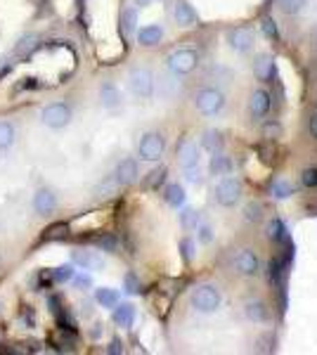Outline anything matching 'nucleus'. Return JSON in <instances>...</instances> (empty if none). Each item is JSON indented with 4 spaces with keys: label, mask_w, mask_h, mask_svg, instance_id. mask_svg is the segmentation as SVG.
<instances>
[{
    "label": "nucleus",
    "mask_w": 317,
    "mask_h": 355,
    "mask_svg": "<svg viewBox=\"0 0 317 355\" xmlns=\"http://www.w3.org/2000/svg\"><path fill=\"white\" fill-rule=\"evenodd\" d=\"M90 336H93V339H100V336H102V324L100 322L93 324V329H90Z\"/></svg>",
    "instance_id": "nucleus-49"
},
{
    "label": "nucleus",
    "mask_w": 317,
    "mask_h": 355,
    "mask_svg": "<svg viewBox=\"0 0 317 355\" xmlns=\"http://www.w3.org/2000/svg\"><path fill=\"white\" fill-rule=\"evenodd\" d=\"M10 69H12V62H10V57H0V76H5Z\"/></svg>",
    "instance_id": "nucleus-48"
},
{
    "label": "nucleus",
    "mask_w": 317,
    "mask_h": 355,
    "mask_svg": "<svg viewBox=\"0 0 317 355\" xmlns=\"http://www.w3.org/2000/svg\"><path fill=\"white\" fill-rule=\"evenodd\" d=\"M164 202L166 206H171V209H182L187 202V192L182 185H178V182H171V185L164 187Z\"/></svg>",
    "instance_id": "nucleus-22"
},
{
    "label": "nucleus",
    "mask_w": 317,
    "mask_h": 355,
    "mask_svg": "<svg viewBox=\"0 0 317 355\" xmlns=\"http://www.w3.org/2000/svg\"><path fill=\"white\" fill-rule=\"evenodd\" d=\"M241 315H244L251 324H263L270 320V308L263 299H253L251 296V299H246L241 303Z\"/></svg>",
    "instance_id": "nucleus-15"
},
{
    "label": "nucleus",
    "mask_w": 317,
    "mask_h": 355,
    "mask_svg": "<svg viewBox=\"0 0 317 355\" xmlns=\"http://www.w3.org/2000/svg\"><path fill=\"white\" fill-rule=\"evenodd\" d=\"M261 31H263V36L268 38V41H277V38H280L277 21H275L273 17H263V19H261Z\"/></svg>",
    "instance_id": "nucleus-39"
},
{
    "label": "nucleus",
    "mask_w": 317,
    "mask_h": 355,
    "mask_svg": "<svg viewBox=\"0 0 317 355\" xmlns=\"http://www.w3.org/2000/svg\"><path fill=\"white\" fill-rule=\"evenodd\" d=\"M74 277V266L71 263H65V266H57L55 270H50V279L53 284H65Z\"/></svg>",
    "instance_id": "nucleus-34"
},
{
    "label": "nucleus",
    "mask_w": 317,
    "mask_h": 355,
    "mask_svg": "<svg viewBox=\"0 0 317 355\" xmlns=\"http://www.w3.org/2000/svg\"><path fill=\"white\" fill-rule=\"evenodd\" d=\"M265 137H268V140H273V137H277L280 135V123L277 121H268V123H265Z\"/></svg>",
    "instance_id": "nucleus-46"
},
{
    "label": "nucleus",
    "mask_w": 317,
    "mask_h": 355,
    "mask_svg": "<svg viewBox=\"0 0 317 355\" xmlns=\"http://www.w3.org/2000/svg\"><path fill=\"white\" fill-rule=\"evenodd\" d=\"M128 90L135 100H152L157 93V78H154L152 69L147 67H132L128 71Z\"/></svg>",
    "instance_id": "nucleus-3"
},
{
    "label": "nucleus",
    "mask_w": 317,
    "mask_h": 355,
    "mask_svg": "<svg viewBox=\"0 0 317 355\" xmlns=\"http://www.w3.org/2000/svg\"><path fill=\"white\" fill-rule=\"evenodd\" d=\"M253 76L258 78L261 83H268V81H273V73H275V60L270 57L268 53H261V55H256V60H253Z\"/></svg>",
    "instance_id": "nucleus-21"
},
{
    "label": "nucleus",
    "mask_w": 317,
    "mask_h": 355,
    "mask_svg": "<svg viewBox=\"0 0 317 355\" xmlns=\"http://www.w3.org/2000/svg\"><path fill=\"white\" fill-rule=\"evenodd\" d=\"M38 36L36 33H24V36L17 41L15 45V50H12V55H15V60H19V62H28L33 57V53L38 50Z\"/></svg>",
    "instance_id": "nucleus-20"
},
{
    "label": "nucleus",
    "mask_w": 317,
    "mask_h": 355,
    "mask_svg": "<svg viewBox=\"0 0 317 355\" xmlns=\"http://www.w3.org/2000/svg\"><path fill=\"white\" fill-rule=\"evenodd\" d=\"M189 306L199 315H213L223 306V289L213 282H201L189 294Z\"/></svg>",
    "instance_id": "nucleus-2"
},
{
    "label": "nucleus",
    "mask_w": 317,
    "mask_h": 355,
    "mask_svg": "<svg viewBox=\"0 0 317 355\" xmlns=\"http://www.w3.org/2000/svg\"><path fill=\"white\" fill-rule=\"evenodd\" d=\"M166 152V137L159 130H147L142 133V137L137 140V157L140 162H159Z\"/></svg>",
    "instance_id": "nucleus-7"
},
{
    "label": "nucleus",
    "mask_w": 317,
    "mask_h": 355,
    "mask_svg": "<svg viewBox=\"0 0 317 355\" xmlns=\"http://www.w3.org/2000/svg\"><path fill=\"white\" fill-rule=\"evenodd\" d=\"M0 263H3V259H0Z\"/></svg>",
    "instance_id": "nucleus-51"
},
{
    "label": "nucleus",
    "mask_w": 317,
    "mask_h": 355,
    "mask_svg": "<svg viewBox=\"0 0 317 355\" xmlns=\"http://www.w3.org/2000/svg\"><path fill=\"white\" fill-rule=\"evenodd\" d=\"M199 64H201V57L194 48H178L166 57V69H169L173 76H189V73L197 71Z\"/></svg>",
    "instance_id": "nucleus-5"
},
{
    "label": "nucleus",
    "mask_w": 317,
    "mask_h": 355,
    "mask_svg": "<svg viewBox=\"0 0 317 355\" xmlns=\"http://www.w3.org/2000/svg\"><path fill=\"white\" fill-rule=\"evenodd\" d=\"M194 232H197V242L204 244V246H209L213 242V237H216V232H213V225H211V223H204V220L199 223Z\"/></svg>",
    "instance_id": "nucleus-38"
},
{
    "label": "nucleus",
    "mask_w": 317,
    "mask_h": 355,
    "mask_svg": "<svg viewBox=\"0 0 317 355\" xmlns=\"http://www.w3.org/2000/svg\"><path fill=\"white\" fill-rule=\"evenodd\" d=\"M182 171H185V180L189 182V185L199 187L201 182H204V173H201L199 164L197 166H189V168H182Z\"/></svg>",
    "instance_id": "nucleus-43"
},
{
    "label": "nucleus",
    "mask_w": 317,
    "mask_h": 355,
    "mask_svg": "<svg viewBox=\"0 0 317 355\" xmlns=\"http://www.w3.org/2000/svg\"><path fill=\"white\" fill-rule=\"evenodd\" d=\"M293 194H296V187H293V182L286 180V178H275V180L270 182V197L277 199V202L291 199Z\"/></svg>",
    "instance_id": "nucleus-24"
},
{
    "label": "nucleus",
    "mask_w": 317,
    "mask_h": 355,
    "mask_svg": "<svg viewBox=\"0 0 317 355\" xmlns=\"http://www.w3.org/2000/svg\"><path fill=\"white\" fill-rule=\"evenodd\" d=\"M123 289H126V294H140V291H142L140 277H137L132 270L123 275Z\"/></svg>",
    "instance_id": "nucleus-40"
},
{
    "label": "nucleus",
    "mask_w": 317,
    "mask_h": 355,
    "mask_svg": "<svg viewBox=\"0 0 317 355\" xmlns=\"http://www.w3.org/2000/svg\"><path fill=\"white\" fill-rule=\"evenodd\" d=\"M175 157H178V164L182 168H189V166H197L199 164V157H201V147L192 137L182 135L180 140L175 142Z\"/></svg>",
    "instance_id": "nucleus-12"
},
{
    "label": "nucleus",
    "mask_w": 317,
    "mask_h": 355,
    "mask_svg": "<svg viewBox=\"0 0 317 355\" xmlns=\"http://www.w3.org/2000/svg\"><path fill=\"white\" fill-rule=\"evenodd\" d=\"M270 110H273V95L265 88H253L249 93V102H246V114H249L251 123H261L268 119Z\"/></svg>",
    "instance_id": "nucleus-9"
},
{
    "label": "nucleus",
    "mask_w": 317,
    "mask_h": 355,
    "mask_svg": "<svg viewBox=\"0 0 317 355\" xmlns=\"http://www.w3.org/2000/svg\"><path fill=\"white\" fill-rule=\"evenodd\" d=\"M284 275H286V266H284V261H282L280 256H275V259L268 261V272H265V277H268V284L277 287Z\"/></svg>",
    "instance_id": "nucleus-31"
},
{
    "label": "nucleus",
    "mask_w": 317,
    "mask_h": 355,
    "mask_svg": "<svg viewBox=\"0 0 317 355\" xmlns=\"http://www.w3.org/2000/svg\"><path fill=\"white\" fill-rule=\"evenodd\" d=\"M178 223L185 232H192L197 230V225L201 223V214L197 209H189V206H182V211L178 214Z\"/></svg>",
    "instance_id": "nucleus-30"
},
{
    "label": "nucleus",
    "mask_w": 317,
    "mask_h": 355,
    "mask_svg": "<svg viewBox=\"0 0 317 355\" xmlns=\"http://www.w3.org/2000/svg\"><path fill=\"white\" fill-rule=\"evenodd\" d=\"M17 142V128L12 121L8 119H0V152H8L12 150Z\"/></svg>",
    "instance_id": "nucleus-29"
},
{
    "label": "nucleus",
    "mask_w": 317,
    "mask_h": 355,
    "mask_svg": "<svg viewBox=\"0 0 317 355\" xmlns=\"http://www.w3.org/2000/svg\"><path fill=\"white\" fill-rule=\"evenodd\" d=\"M107 353H112V355L123 353V343H121V339H112V343L107 346Z\"/></svg>",
    "instance_id": "nucleus-47"
},
{
    "label": "nucleus",
    "mask_w": 317,
    "mask_h": 355,
    "mask_svg": "<svg viewBox=\"0 0 317 355\" xmlns=\"http://www.w3.org/2000/svg\"><path fill=\"white\" fill-rule=\"evenodd\" d=\"M69 282H71V284H74V289H78V291L93 289V277H90L88 272H74V277L69 279Z\"/></svg>",
    "instance_id": "nucleus-41"
},
{
    "label": "nucleus",
    "mask_w": 317,
    "mask_h": 355,
    "mask_svg": "<svg viewBox=\"0 0 317 355\" xmlns=\"http://www.w3.org/2000/svg\"><path fill=\"white\" fill-rule=\"evenodd\" d=\"M135 318H137V311H135L132 303H121L119 301L117 306L112 308V322L121 329H132Z\"/></svg>",
    "instance_id": "nucleus-17"
},
{
    "label": "nucleus",
    "mask_w": 317,
    "mask_h": 355,
    "mask_svg": "<svg viewBox=\"0 0 317 355\" xmlns=\"http://www.w3.org/2000/svg\"><path fill=\"white\" fill-rule=\"evenodd\" d=\"M298 182H301L305 190H315L317 187V166H305V168H301Z\"/></svg>",
    "instance_id": "nucleus-35"
},
{
    "label": "nucleus",
    "mask_w": 317,
    "mask_h": 355,
    "mask_svg": "<svg viewBox=\"0 0 317 355\" xmlns=\"http://www.w3.org/2000/svg\"><path fill=\"white\" fill-rule=\"evenodd\" d=\"M225 105H228V97L218 85H201L197 88V93L192 95V107L199 116L204 119H213L218 114H223Z\"/></svg>",
    "instance_id": "nucleus-1"
},
{
    "label": "nucleus",
    "mask_w": 317,
    "mask_h": 355,
    "mask_svg": "<svg viewBox=\"0 0 317 355\" xmlns=\"http://www.w3.org/2000/svg\"><path fill=\"white\" fill-rule=\"evenodd\" d=\"M31 206H33V211H36L38 216L48 218V216H53L57 211L60 199H57V194L50 190V187H38V190L33 192V197H31Z\"/></svg>",
    "instance_id": "nucleus-13"
},
{
    "label": "nucleus",
    "mask_w": 317,
    "mask_h": 355,
    "mask_svg": "<svg viewBox=\"0 0 317 355\" xmlns=\"http://www.w3.org/2000/svg\"><path fill=\"white\" fill-rule=\"evenodd\" d=\"M305 130H308L310 140H315V142H317V112H315V114H310V116L305 119Z\"/></svg>",
    "instance_id": "nucleus-44"
},
{
    "label": "nucleus",
    "mask_w": 317,
    "mask_h": 355,
    "mask_svg": "<svg viewBox=\"0 0 317 355\" xmlns=\"http://www.w3.org/2000/svg\"><path fill=\"white\" fill-rule=\"evenodd\" d=\"M223 145H225V140H223V133L221 130H216V128H209V130H204L201 133V140H199V147L201 150H206V152H223Z\"/></svg>",
    "instance_id": "nucleus-25"
},
{
    "label": "nucleus",
    "mask_w": 317,
    "mask_h": 355,
    "mask_svg": "<svg viewBox=\"0 0 317 355\" xmlns=\"http://www.w3.org/2000/svg\"><path fill=\"white\" fill-rule=\"evenodd\" d=\"M119 24H121V33H123L126 38L135 36V31H137V10L135 8H123V10H121Z\"/></svg>",
    "instance_id": "nucleus-28"
},
{
    "label": "nucleus",
    "mask_w": 317,
    "mask_h": 355,
    "mask_svg": "<svg viewBox=\"0 0 317 355\" xmlns=\"http://www.w3.org/2000/svg\"><path fill=\"white\" fill-rule=\"evenodd\" d=\"M232 171V159L223 152H213L209 159V175L213 178H223Z\"/></svg>",
    "instance_id": "nucleus-23"
},
{
    "label": "nucleus",
    "mask_w": 317,
    "mask_h": 355,
    "mask_svg": "<svg viewBox=\"0 0 317 355\" xmlns=\"http://www.w3.org/2000/svg\"><path fill=\"white\" fill-rule=\"evenodd\" d=\"M225 43L232 50L234 55H251L253 48H256V33L249 26H234L228 28L225 33Z\"/></svg>",
    "instance_id": "nucleus-8"
},
{
    "label": "nucleus",
    "mask_w": 317,
    "mask_h": 355,
    "mask_svg": "<svg viewBox=\"0 0 317 355\" xmlns=\"http://www.w3.org/2000/svg\"><path fill=\"white\" fill-rule=\"evenodd\" d=\"M241 194H244V185L237 175H223L221 180L213 187V199H216L218 206L223 209H234L241 202Z\"/></svg>",
    "instance_id": "nucleus-4"
},
{
    "label": "nucleus",
    "mask_w": 317,
    "mask_h": 355,
    "mask_svg": "<svg viewBox=\"0 0 317 355\" xmlns=\"http://www.w3.org/2000/svg\"><path fill=\"white\" fill-rule=\"evenodd\" d=\"M232 270L239 275V277H256L261 272V259L253 249H239L237 254L232 256Z\"/></svg>",
    "instance_id": "nucleus-10"
},
{
    "label": "nucleus",
    "mask_w": 317,
    "mask_h": 355,
    "mask_svg": "<svg viewBox=\"0 0 317 355\" xmlns=\"http://www.w3.org/2000/svg\"><path fill=\"white\" fill-rule=\"evenodd\" d=\"M178 249H180V256H182V261L185 263H192L194 261V254H197V242H194L192 237H182L180 239V244H178Z\"/></svg>",
    "instance_id": "nucleus-37"
},
{
    "label": "nucleus",
    "mask_w": 317,
    "mask_h": 355,
    "mask_svg": "<svg viewBox=\"0 0 317 355\" xmlns=\"http://www.w3.org/2000/svg\"><path fill=\"white\" fill-rule=\"evenodd\" d=\"M171 15H173V21H175L178 26H182V28H189V26L199 24L197 10H194L187 0H175V3H173V12Z\"/></svg>",
    "instance_id": "nucleus-16"
},
{
    "label": "nucleus",
    "mask_w": 317,
    "mask_h": 355,
    "mask_svg": "<svg viewBox=\"0 0 317 355\" xmlns=\"http://www.w3.org/2000/svg\"><path fill=\"white\" fill-rule=\"evenodd\" d=\"M137 178H140L137 159H132V157L121 159V162L117 164V171H114V180H117V185L128 187V185H132V182H137Z\"/></svg>",
    "instance_id": "nucleus-14"
},
{
    "label": "nucleus",
    "mask_w": 317,
    "mask_h": 355,
    "mask_svg": "<svg viewBox=\"0 0 317 355\" xmlns=\"http://www.w3.org/2000/svg\"><path fill=\"white\" fill-rule=\"evenodd\" d=\"M265 239L273 244H282L289 239V234H286V225L282 223V218H270L268 225H265Z\"/></svg>",
    "instance_id": "nucleus-26"
},
{
    "label": "nucleus",
    "mask_w": 317,
    "mask_h": 355,
    "mask_svg": "<svg viewBox=\"0 0 317 355\" xmlns=\"http://www.w3.org/2000/svg\"><path fill=\"white\" fill-rule=\"evenodd\" d=\"M308 5H310V0H277L280 12H282V15H286V17H298V15H303L305 10H308Z\"/></svg>",
    "instance_id": "nucleus-32"
},
{
    "label": "nucleus",
    "mask_w": 317,
    "mask_h": 355,
    "mask_svg": "<svg viewBox=\"0 0 317 355\" xmlns=\"http://www.w3.org/2000/svg\"><path fill=\"white\" fill-rule=\"evenodd\" d=\"M241 218H244V223H249V225H258V223L263 220V204L261 202H249L244 206Z\"/></svg>",
    "instance_id": "nucleus-33"
},
{
    "label": "nucleus",
    "mask_w": 317,
    "mask_h": 355,
    "mask_svg": "<svg viewBox=\"0 0 317 355\" xmlns=\"http://www.w3.org/2000/svg\"><path fill=\"white\" fill-rule=\"evenodd\" d=\"M135 38H137V45H140V48H157V45L164 41V26L161 24L140 26L135 31Z\"/></svg>",
    "instance_id": "nucleus-18"
},
{
    "label": "nucleus",
    "mask_w": 317,
    "mask_h": 355,
    "mask_svg": "<svg viewBox=\"0 0 317 355\" xmlns=\"http://www.w3.org/2000/svg\"><path fill=\"white\" fill-rule=\"evenodd\" d=\"M164 180H166V168H164V166H161V168L152 171V173L147 175L145 187H147V190H157L159 185H164Z\"/></svg>",
    "instance_id": "nucleus-42"
},
{
    "label": "nucleus",
    "mask_w": 317,
    "mask_h": 355,
    "mask_svg": "<svg viewBox=\"0 0 317 355\" xmlns=\"http://www.w3.org/2000/svg\"><path fill=\"white\" fill-rule=\"evenodd\" d=\"M71 121H74V110L69 102H62V100L50 102V105H45L43 112H40V123L50 130H62Z\"/></svg>",
    "instance_id": "nucleus-6"
},
{
    "label": "nucleus",
    "mask_w": 317,
    "mask_h": 355,
    "mask_svg": "<svg viewBox=\"0 0 317 355\" xmlns=\"http://www.w3.org/2000/svg\"><path fill=\"white\" fill-rule=\"evenodd\" d=\"M93 301L100 308H107V311H112V308L121 301V294H119L117 289H112V287H97L95 294H93Z\"/></svg>",
    "instance_id": "nucleus-27"
},
{
    "label": "nucleus",
    "mask_w": 317,
    "mask_h": 355,
    "mask_svg": "<svg viewBox=\"0 0 317 355\" xmlns=\"http://www.w3.org/2000/svg\"><path fill=\"white\" fill-rule=\"evenodd\" d=\"M100 105L109 112H117L123 105V97H121V90L117 88V83L105 81L100 85Z\"/></svg>",
    "instance_id": "nucleus-19"
},
{
    "label": "nucleus",
    "mask_w": 317,
    "mask_h": 355,
    "mask_svg": "<svg viewBox=\"0 0 317 355\" xmlns=\"http://www.w3.org/2000/svg\"><path fill=\"white\" fill-rule=\"evenodd\" d=\"M132 5H135V8H140V10H145V8L152 5V0H132Z\"/></svg>",
    "instance_id": "nucleus-50"
},
{
    "label": "nucleus",
    "mask_w": 317,
    "mask_h": 355,
    "mask_svg": "<svg viewBox=\"0 0 317 355\" xmlns=\"http://www.w3.org/2000/svg\"><path fill=\"white\" fill-rule=\"evenodd\" d=\"M71 263L80 270H105L107 261L100 251L93 249H74L71 251Z\"/></svg>",
    "instance_id": "nucleus-11"
},
{
    "label": "nucleus",
    "mask_w": 317,
    "mask_h": 355,
    "mask_svg": "<svg viewBox=\"0 0 317 355\" xmlns=\"http://www.w3.org/2000/svg\"><path fill=\"white\" fill-rule=\"evenodd\" d=\"M95 244H97V249L107 251V254H117L119 251V239H117V234H112V232L100 234V237L95 239Z\"/></svg>",
    "instance_id": "nucleus-36"
},
{
    "label": "nucleus",
    "mask_w": 317,
    "mask_h": 355,
    "mask_svg": "<svg viewBox=\"0 0 317 355\" xmlns=\"http://www.w3.org/2000/svg\"><path fill=\"white\" fill-rule=\"evenodd\" d=\"M17 318H19L22 322L26 324V327H33V308H28V306L19 308V313H17Z\"/></svg>",
    "instance_id": "nucleus-45"
}]
</instances>
